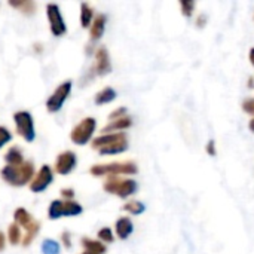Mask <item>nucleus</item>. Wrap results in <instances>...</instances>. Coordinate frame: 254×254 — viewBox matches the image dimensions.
Masks as SVG:
<instances>
[{
  "label": "nucleus",
  "mask_w": 254,
  "mask_h": 254,
  "mask_svg": "<svg viewBox=\"0 0 254 254\" xmlns=\"http://www.w3.org/2000/svg\"><path fill=\"white\" fill-rule=\"evenodd\" d=\"M61 196L64 198V201H73V198H74V190L65 188V189L61 190Z\"/></svg>",
  "instance_id": "nucleus-34"
},
{
  "label": "nucleus",
  "mask_w": 254,
  "mask_h": 254,
  "mask_svg": "<svg viewBox=\"0 0 254 254\" xmlns=\"http://www.w3.org/2000/svg\"><path fill=\"white\" fill-rule=\"evenodd\" d=\"M7 241L10 243V246H18L22 241L21 228L16 223L9 225V228H7Z\"/></svg>",
  "instance_id": "nucleus-23"
},
{
  "label": "nucleus",
  "mask_w": 254,
  "mask_h": 254,
  "mask_svg": "<svg viewBox=\"0 0 254 254\" xmlns=\"http://www.w3.org/2000/svg\"><path fill=\"white\" fill-rule=\"evenodd\" d=\"M195 6L196 3L193 0H182L180 1V7H182V13L188 18H190L195 12Z\"/></svg>",
  "instance_id": "nucleus-27"
},
{
  "label": "nucleus",
  "mask_w": 254,
  "mask_h": 254,
  "mask_svg": "<svg viewBox=\"0 0 254 254\" xmlns=\"http://www.w3.org/2000/svg\"><path fill=\"white\" fill-rule=\"evenodd\" d=\"M7 4L10 6V7H15V9H18L21 13H24V15H33L34 12H36V9H37V6H36V3L34 1H31V0H19V1H7Z\"/></svg>",
  "instance_id": "nucleus-19"
},
{
  "label": "nucleus",
  "mask_w": 254,
  "mask_h": 254,
  "mask_svg": "<svg viewBox=\"0 0 254 254\" xmlns=\"http://www.w3.org/2000/svg\"><path fill=\"white\" fill-rule=\"evenodd\" d=\"M249 128H250V131L254 134V118L250 119V122H249Z\"/></svg>",
  "instance_id": "nucleus-38"
},
{
  "label": "nucleus",
  "mask_w": 254,
  "mask_h": 254,
  "mask_svg": "<svg viewBox=\"0 0 254 254\" xmlns=\"http://www.w3.org/2000/svg\"><path fill=\"white\" fill-rule=\"evenodd\" d=\"M39 231H40V223H39V222H34V225H33V226L27 231V234L24 235L21 244H22L24 247H28V246L34 241V238H36V235L39 234Z\"/></svg>",
  "instance_id": "nucleus-25"
},
{
  "label": "nucleus",
  "mask_w": 254,
  "mask_h": 254,
  "mask_svg": "<svg viewBox=\"0 0 254 254\" xmlns=\"http://www.w3.org/2000/svg\"><path fill=\"white\" fill-rule=\"evenodd\" d=\"M46 15L49 19V27H51V33L55 37H61L67 33V25L64 22V18L61 15L60 6L55 3H49L46 6Z\"/></svg>",
  "instance_id": "nucleus-8"
},
{
  "label": "nucleus",
  "mask_w": 254,
  "mask_h": 254,
  "mask_svg": "<svg viewBox=\"0 0 254 254\" xmlns=\"http://www.w3.org/2000/svg\"><path fill=\"white\" fill-rule=\"evenodd\" d=\"M98 238H100V241L104 244V243H113L115 241V237H113V232H112V229L110 228H103V229H100L98 231Z\"/></svg>",
  "instance_id": "nucleus-28"
},
{
  "label": "nucleus",
  "mask_w": 254,
  "mask_h": 254,
  "mask_svg": "<svg viewBox=\"0 0 254 254\" xmlns=\"http://www.w3.org/2000/svg\"><path fill=\"white\" fill-rule=\"evenodd\" d=\"M4 161L7 162V165H12V167H16V165L24 164V156H22L21 149L16 147V146L9 147L7 152H6V155H4Z\"/></svg>",
  "instance_id": "nucleus-20"
},
{
  "label": "nucleus",
  "mask_w": 254,
  "mask_h": 254,
  "mask_svg": "<svg viewBox=\"0 0 254 254\" xmlns=\"http://www.w3.org/2000/svg\"><path fill=\"white\" fill-rule=\"evenodd\" d=\"M241 107H243V110H244L247 115H252L254 118V97H250V98L244 100L243 104H241Z\"/></svg>",
  "instance_id": "nucleus-30"
},
{
  "label": "nucleus",
  "mask_w": 254,
  "mask_h": 254,
  "mask_svg": "<svg viewBox=\"0 0 254 254\" xmlns=\"http://www.w3.org/2000/svg\"><path fill=\"white\" fill-rule=\"evenodd\" d=\"M122 208H124V211H127V213H129L132 216H140V214L144 213L146 205L143 202H140V201H129Z\"/></svg>",
  "instance_id": "nucleus-24"
},
{
  "label": "nucleus",
  "mask_w": 254,
  "mask_h": 254,
  "mask_svg": "<svg viewBox=\"0 0 254 254\" xmlns=\"http://www.w3.org/2000/svg\"><path fill=\"white\" fill-rule=\"evenodd\" d=\"M128 147H129L128 137H125V138H122V140H119V141H116V143H113V144H110L107 147L100 149L98 152H100L101 156H112V155H119V153L127 152Z\"/></svg>",
  "instance_id": "nucleus-17"
},
{
  "label": "nucleus",
  "mask_w": 254,
  "mask_h": 254,
  "mask_svg": "<svg viewBox=\"0 0 254 254\" xmlns=\"http://www.w3.org/2000/svg\"><path fill=\"white\" fill-rule=\"evenodd\" d=\"M132 127V119L131 116H124L121 119H116V121H112L109 125H106L101 131L104 134H110V131H118V132H124L125 129L131 128Z\"/></svg>",
  "instance_id": "nucleus-15"
},
{
  "label": "nucleus",
  "mask_w": 254,
  "mask_h": 254,
  "mask_svg": "<svg viewBox=\"0 0 254 254\" xmlns=\"http://www.w3.org/2000/svg\"><path fill=\"white\" fill-rule=\"evenodd\" d=\"M4 246H6V237H4V234L0 231V252L4 250Z\"/></svg>",
  "instance_id": "nucleus-36"
},
{
  "label": "nucleus",
  "mask_w": 254,
  "mask_h": 254,
  "mask_svg": "<svg viewBox=\"0 0 254 254\" xmlns=\"http://www.w3.org/2000/svg\"><path fill=\"white\" fill-rule=\"evenodd\" d=\"M12 140V134L6 127H0V149Z\"/></svg>",
  "instance_id": "nucleus-29"
},
{
  "label": "nucleus",
  "mask_w": 254,
  "mask_h": 254,
  "mask_svg": "<svg viewBox=\"0 0 254 254\" xmlns=\"http://www.w3.org/2000/svg\"><path fill=\"white\" fill-rule=\"evenodd\" d=\"M61 243H63V246L65 249H71V234L67 232V231H64L61 234Z\"/></svg>",
  "instance_id": "nucleus-32"
},
{
  "label": "nucleus",
  "mask_w": 254,
  "mask_h": 254,
  "mask_svg": "<svg viewBox=\"0 0 254 254\" xmlns=\"http://www.w3.org/2000/svg\"><path fill=\"white\" fill-rule=\"evenodd\" d=\"M83 213V207L76 201H61L54 199L48 210V217L51 220H57L61 217H76Z\"/></svg>",
  "instance_id": "nucleus-4"
},
{
  "label": "nucleus",
  "mask_w": 254,
  "mask_h": 254,
  "mask_svg": "<svg viewBox=\"0 0 254 254\" xmlns=\"http://www.w3.org/2000/svg\"><path fill=\"white\" fill-rule=\"evenodd\" d=\"M94 21V9L88 3H80V25L83 28L91 27Z\"/></svg>",
  "instance_id": "nucleus-22"
},
{
  "label": "nucleus",
  "mask_w": 254,
  "mask_h": 254,
  "mask_svg": "<svg viewBox=\"0 0 254 254\" xmlns=\"http://www.w3.org/2000/svg\"><path fill=\"white\" fill-rule=\"evenodd\" d=\"M80 254H95V253H91V252H83V253Z\"/></svg>",
  "instance_id": "nucleus-40"
},
{
  "label": "nucleus",
  "mask_w": 254,
  "mask_h": 254,
  "mask_svg": "<svg viewBox=\"0 0 254 254\" xmlns=\"http://www.w3.org/2000/svg\"><path fill=\"white\" fill-rule=\"evenodd\" d=\"M115 231L119 240H127L134 232V223L131 222L129 217H121L116 220Z\"/></svg>",
  "instance_id": "nucleus-14"
},
{
  "label": "nucleus",
  "mask_w": 254,
  "mask_h": 254,
  "mask_svg": "<svg viewBox=\"0 0 254 254\" xmlns=\"http://www.w3.org/2000/svg\"><path fill=\"white\" fill-rule=\"evenodd\" d=\"M112 71V61L110 54L106 48H98L95 51V64H94V73L98 76H106Z\"/></svg>",
  "instance_id": "nucleus-11"
},
{
  "label": "nucleus",
  "mask_w": 254,
  "mask_h": 254,
  "mask_svg": "<svg viewBox=\"0 0 254 254\" xmlns=\"http://www.w3.org/2000/svg\"><path fill=\"white\" fill-rule=\"evenodd\" d=\"M249 60H250L252 65L254 67V48H252V49H250V52H249Z\"/></svg>",
  "instance_id": "nucleus-37"
},
{
  "label": "nucleus",
  "mask_w": 254,
  "mask_h": 254,
  "mask_svg": "<svg viewBox=\"0 0 254 254\" xmlns=\"http://www.w3.org/2000/svg\"><path fill=\"white\" fill-rule=\"evenodd\" d=\"M54 182V173L49 165H42L37 174L33 177L30 183V190L33 193H42L48 189V186Z\"/></svg>",
  "instance_id": "nucleus-9"
},
{
  "label": "nucleus",
  "mask_w": 254,
  "mask_h": 254,
  "mask_svg": "<svg viewBox=\"0 0 254 254\" xmlns=\"http://www.w3.org/2000/svg\"><path fill=\"white\" fill-rule=\"evenodd\" d=\"M13 219H15V223L19 226V228H24L25 231H28L33 225H34V219L33 216L22 207H18L13 213Z\"/></svg>",
  "instance_id": "nucleus-16"
},
{
  "label": "nucleus",
  "mask_w": 254,
  "mask_h": 254,
  "mask_svg": "<svg viewBox=\"0 0 254 254\" xmlns=\"http://www.w3.org/2000/svg\"><path fill=\"white\" fill-rule=\"evenodd\" d=\"M125 137H128L125 132H110V134H103V135L97 137V138L92 141V149L100 150V149L107 147V146H110V144H113V143H116V141H119V140H122V138H125Z\"/></svg>",
  "instance_id": "nucleus-13"
},
{
  "label": "nucleus",
  "mask_w": 254,
  "mask_h": 254,
  "mask_svg": "<svg viewBox=\"0 0 254 254\" xmlns=\"http://www.w3.org/2000/svg\"><path fill=\"white\" fill-rule=\"evenodd\" d=\"M77 165V158L76 153L71 150H65L63 153H60L55 159V171L60 176H67L70 174Z\"/></svg>",
  "instance_id": "nucleus-10"
},
{
  "label": "nucleus",
  "mask_w": 254,
  "mask_h": 254,
  "mask_svg": "<svg viewBox=\"0 0 254 254\" xmlns=\"http://www.w3.org/2000/svg\"><path fill=\"white\" fill-rule=\"evenodd\" d=\"M116 97H118V92H116L112 86H106V88H103L100 92H97V95H95V104H97V106L109 104V103H112L113 100H116Z\"/></svg>",
  "instance_id": "nucleus-18"
},
{
  "label": "nucleus",
  "mask_w": 254,
  "mask_h": 254,
  "mask_svg": "<svg viewBox=\"0 0 254 254\" xmlns=\"http://www.w3.org/2000/svg\"><path fill=\"white\" fill-rule=\"evenodd\" d=\"M249 82H250V85H249V88H250V89H254V77H253V76L250 77V80H249Z\"/></svg>",
  "instance_id": "nucleus-39"
},
{
  "label": "nucleus",
  "mask_w": 254,
  "mask_h": 254,
  "mask_svg": "<svg viewBox=\"0 0 254 254\" xmlns=\"http://www.w3.org/2000/svg\"><path fill=\"white\" fill-rule=\"evenodd\" d=\"M106 24H107V16L104 13H98L94 16V21L89 27V39L91 42H97L103 37L104 30H106Z\"/></svg>",
  "instance_id": "nucleus-12"
},
{
  "label": "nucleus",
  "mask_w": 254,
  "mask_h": 254,
  "mask_svg": "<svg viewBox=\"0 0 254 254\" xmlns=\"http://www.w3.org/2000/svg\"><path fill=\"white\" fill-rule=\"evenodd\" d=\"M40 250H42V254H60L61 247L54 240H45L40 246Z\"/></svg>",
  "instance_id": "nucleus-26"
},
{
  "label": "nucleus",
  "mask_w": 254,
  "mask_h": 254,
  "mask_svg": "<svg viewBox=\"0 0 254 254\" xmlns=\"http://www.w3.org/2000/svg\"><path fill=\"white\" fill-rule=\"evenodd\" d=\"M71 86H73L71 80H65L55 88V91L46 101V110L49 113H57L61 110V107L64 106L65 100L68 98V95L71 92Z\"/></svg>",
  "instance_id": "nucleus-7"
},
{
  "label": "nucleus",
  "mask_w": 254,
  "mask_h": 254,
  "mask_svg": "<svg viewBox=\"0 0 254 254\" xmlns=\"http://www.w3.org/2000/svg\"><path fill=\"white\" fill-rule=\"evenodd\" d=\"M205 150L210 156H216L217 155V150H216V141L214 140H210L205 146Z\"/></svg>",
  "instance_id": "nucleus-33"
},
{
  "label": "nucleus",
  "mask_w": 254,
  "mask_h": 254,
  "mask_svg": "<svg viewBox=\"0 0 254 254\" xmlns=\"http://www.w3.org/2000/svg\"><path fill=\"white\" fill-rule=\"evenodd\" d=\"M13 122L16 127L18 135H21L27 143H33L36 140V128L31 113L25 110H19L13 115Z\"/></svg>",
  "instance_id": "nucleus-6"
},
{
  "label": "nucleus",
  "mask_w": 254,
  "mask_h": 254,
  "mask_svg": "<svg viewBox=\"0 0 254 254\" xmlns=\"http://www.w3.org/2000/svg\"><path fill=\"white\" fill-rule=\"evenodd\" d=\"M103 189L107 193L116 195L122 199L132 196L134 193H137L138 190V183L134 179H125L121 180L118 177H109L104 183H103Z\"/></svg>",
  "instance_id": "nucleus-3"
},
{
  "label": "nucleus",
  "mask_w": 254,
  "mask_h": 254,
  "mask_svg": "<svg viewBox=\"0 0 254 254\" xmlns=\"http://www.w3.org/2000/svg\"><path fill=\"white\" fill-rule=\"evenodd\" d=\"M207 21H208V16H207L204 12H202V13H199V15L196 16V25H198V27H201V28L207 24Z\"/></svg>",
  "instance_id": "nucleus-35"
},
{
  "label": "nucleus",
  "mask_w": 254,
  "mask_h": 254,
  "mask_svg": "<svg viewBox=\"0 0 254 254\" xmlns=\"http://www.w3.org/2000/svg\"><path fill=\"white\" fill-rule=\"evenodd\" d=\"M80 244L83 246L85 252H91V253L95 254H106V252H107V247L101 241H95L91 238H82Z\"/></svg>",
  "instance_id": "nucleus-21"
},
{
  "label": "nucleus",
  "mask_w": 254,
  "mask_h": 254,
  "mask_svg": "<svg viewBox=\"0 0 254 254\" xmlns=\"http://www.w3.org/2000/svg\"><path fill=\"white\" fill-rule=\"evenodd\" d=\"M95 129H97V121L94 118H85L71 129L70 140L76 146H85L91 141Z\"/></svg>",
  "instance_id": "nucleus-5"
},
{
  "label": "nucleus",
  "mask_w": 254,
  "mask_h": 254,
  "mask_svg": "<svg viewBox=\"0 0 254 254\" xmlns=\"http://www.w3.org/2000/svg\"><path fill=\"white\" fill-rule=\"evenodd\" d=\"M89 173L95 177H116L119 174L127 176H135L138 173V167L132 161H124V162H110V164H98L92 165L89 168Z\"/></svg>",
  "instance_id": "nucleus-2"
},
{
  "label": "nucleus",
  "mask_w": 254,
  "mask_h": 254,
  "mask_svg": "<svg viewBox=\"0 0 254 254\" xmlns=\"http://www.w3.org/2000/svg\"><path fill=\"white\" fill-rule=\"evenodd\" d=\"M0 176L7 185L13 188H22L27 183H31L34 177V164L31 161H24V164L16 167L6 165L1 168Z\"/></svg>",
  "instance_id": "nucleus-1"
},
{
  "label": "nucleus",
  "mask_w": 254,
  "mask_h": 254,
  "mask_svg": "<svg viewBox=\"0 0 254 254\" xmlns=\"http://www.w3.org/2000/svg\"><path fill=\"white\" fill-rule=\"evenodd\" d=\"M127 107H118L116 110H113L110 115H109V119L110 121H116V119H121V118H124V116H127Z\"/></svg>",
  "instance_id": "nucleus-31"
}]
</instances>
